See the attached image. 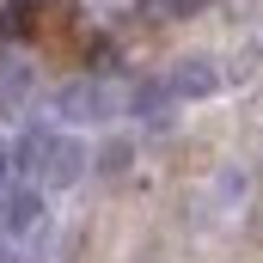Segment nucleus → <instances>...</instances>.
I'll return each instance as SVG.
<instances>
[{
    "instance_id": "f257e3e1",
    "label": "nucleus",
    "mask_w": 263,
    "mask_h": 263,
    "mask_svg": "<svg viewBox=\"0 0 263 263\" xmlns=\"http://www.w3.org/2000/svg\"><path fill=\"white\" fill-rule=\"evenodd\" d=\"M135 86H123V80H110V73H92V80H73L62 92V117L67 123H110L117 110H129Z\"/></svg>"
},
{
    "instance_id": "f03ea898",
    "label": "nucleus",
    "mask_w": 263,
    "mask_h": 263,
    "mask_svg": "<svg viewBox=\"0 0 263 263\" xmlns=\"http://www.w3.org/2000/svg\"><path fill=\"white\" fill-rule=\"evenodd\" d=\"M172 86H178V98H208V92H220V73L208 55H184L172 67Z\"/></svg>"
},
{
    "instance_id": "7ed1b4c3",
    "label": "nucleus",
    "mask_w": 263,
    "mask_h": 263,
    "mask_svg": "<svg viewBox=\"0 0 263 263\" xmlns=\"http://www.w3.org/2000/svg\"><path fill=\"white\" fill-rule=\"evenodd\" d=\"M80 172H86V147L80 141H55V153L43 165V184L49 190H67V184H80Z\"/></svg>"
},
{
    "instance_id": "20e7f679",
    "label": "nucleus",
    "mask_w": 263,
    "mask_h": 263,
    "mask_svg": "<svg viewBox=\"0 0 263 263\" xmlns=\"http://www.w3.org/2000/svg\"><path fill=\"white\" fill-rule=\"evenodd\" d=\"M172 98H178V86H172V80H135V98H129V110H135V117H147V123H159Z\"/></svg>"
},
{
    "instance_id": "39448f33",
    "label": "nucleus",
    "mask_w": 263,
    "mask_h": 263,
    "mask_svg": "<svg viewBox=\"0 0 263 263\" xmlns=\"http://www.w3.org/2000/svg\"><path fill=\"white\" fill-rule=\"evenodd\" d=\"M55 141H62V135H49V129H31L25 141H18V172H25L31 184H43V165H49Z\"/></svg>"
},
{
    "instance_id": "423d86ee",
    "label": "nucleus",
    "mask_w": 263,
    "mask_h": 263,
    "mask_svg": "<svg viewBox=\"0 0 263 263\" xmlns=\"http://www.w3.org/2000/svg\"><path fill=\"white\" fill-rule=\"evenodd\" d=\"M37 220H43V202H37V190H18V196L0 202V227H6V233H31Z\"/></svg>"
},
{
    "instance_id": "0eeeda50",
    "label": "nucleus",
    "mask_w": 263,
    "mask_h": 263,
    "mask_svg": "<svg viewBox=\"0 0 263 263\" xmlns=\"http://www.w3.org/2000/svg\"><path fill=\"white\" fill-rule=\"evenodd\" d=\"M123 159H129V147H123V141H110V147L98 153V172H123Z\"/></svg>"
},
{
    "instance_id": "6e6552de",
    "label": "nucleus",
    "mask_w": 263,
    "mask_h": 263,
    "mask_svg": "<svg viewBox=\"0 0 263 263\" xmlns=\"http://www.w3.org/2000/svg\"><path fill=\"white\" fill-rule=\"evenodd\" d=\"M12 172H18V147H12V141H0V184H6Z\"/></svg>"
},
{
    "instance_id": "1a4fd4ad",
    "label": "nucleus",
    "mask_w": 263,
    "mask_h": 263,
    "mask_svg": "<svg viewBox=\"0 0 263 263\" xmlns=\"http://www.w3.org/2000/svg\"><path fill=\"white\" fill-rule=\"evenodd\" d=\"M165 6H172V12H196L202 0H165Z\"/></svg>"
},
{
    "instance_id": "9d476101",
    "label": "nucleus",
    "mask_w": 263,
    "mask_h": 263,
    "mask_svg": "<svg viewBox=\"0 0 263 263\" xmlns=\"http://www.w3.org/2000/svg\"><path fill=\"white\" fill-rule=\"evenodd\" d=\"M0 233H6V227H0Z\"/></svg>"
}]
</instances>
